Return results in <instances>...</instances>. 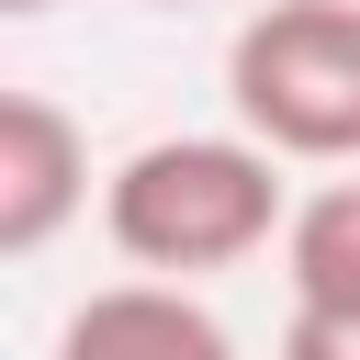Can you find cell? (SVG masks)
I'll list each match as a JSON object with an SVG mask.
<instances>
[{
  "mask_svg": "<svg viewBox=\"0 0 360 360\" xmlns=\"http://www.w3.org/2000/svg\"><path fill=\"white\" fill-rule=\"evenodd\" d=\"M281 225H292L281 146H259L248 124H236V135H158V146H135V158L101 180V236H112L135 270H158V281L236 270V259H259Z\"/></svg>",
  "mask_w": 360,
  "mask_h": 360,
  "instance_id": "obj_1",
  "label": "cell"
},
{
  "mask_svg": "<svg viewBox=\"0 0 360 360\" xmlns=\"http://www.w3.org/2000/svg\"><path fill=\"white\" fill-rule=\"evenodd\" d=\"M225 101L259 146L349 169L360 158V0H259L225 45Z\"/></svg>",
  "mask_w": 360,
  "mask_h": 360,
  "instance_id": "obj_2",
  "label": "cell"
},
{
  "mask_svg": "<svg viewBox=\"0 0 360 360\" xmlns=\"http://www.w3.org/2000/svg\"><path fill=\"white\" fill-rule=\"evenodd\" d=\"M90 202V135L45 90H0V259H45Z\"/></svg>",
  "mask_w": 360,
  "mask_h": 360,
  "instance_id": "obj_3",
  "label": "cell"
},
{
  "mask_svg": "<svg viewBox=\"0 0 360 360\" xmlns=\"http://www.w3.org/2000/svg\"><path fill=\"white\" fill-rule=\"evenodd\" d=\"M56 360H236L225 315L191 304L180 281H101L68 326H56Z\"/></svg>",
  "mask_w": 360,
  "mask_h": 360,
  "instance_id": "obj_4",
  "label": "cell"
},
{
  "mask_svg": "<svg viewBox=\"0 0 360 360\" xmlns=\"http://www.w3.org/2000/svg\"><path fill=\"white\" fill-rule=\"evenodd\" d=\"M281 281L304 315H360V180H326L281 225Z\"/></svg>",
  "mask_w": 360,
  "mask_h": 360,
  "instance_id": "obj_5",
  "label": "cell"
},
{
  "mask_svg": "<svg viewBox=\"0 0 360 360\" xmlns=\"http://www.w3.org/2000/svg\"><path fill=\"white\" fill-rule=\"evenodd\" d=\"M281 360H360V315H304V304H292Z\"/></svg>",
  "mask_w": 360,
  "mask_h": 360,
  "instance_id": "obj_6",
  "label": "cell"
},
{
  "mask_svg": "<svg viewBox=\"0 0 360 360\" xmlns=\"http://www.w3.org/2000/svg\"><path fill=\"white\" fill-rule=\"evenodd\" d=\"M0 11H56V0H0Z\"/></svg>",
  "mask_w": 360,
  "mask_h": 360,
  "instance_id": "obj_7",
  "label": "cell"
},
{
  "mask_svg": "<svg viewBox=\"0 0 360 360\" xmlns=\"http://www.w3.org/2000/svg\"><path fill=\"white\" fill-rule=\"evenodd\" d=\"M169 11H180V0H169Z\"/></svg>",
  "mask_w": 360,
  "mask_h": 360,
  "instance_id": "obj_8",
  "label": "cell"
}]
</instances>
